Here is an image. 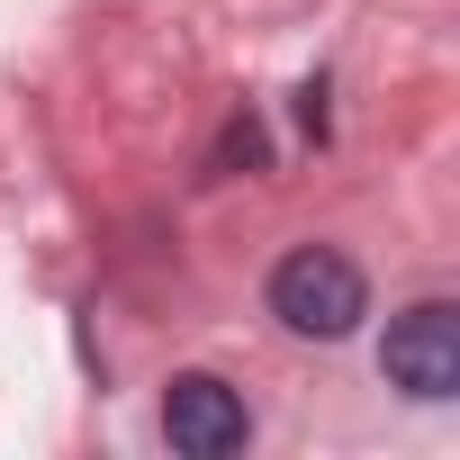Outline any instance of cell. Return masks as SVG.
Segmentation results:
<instances>
[{"instance_id": "cell-1", "label": "cell", "mask_w": 460, "mask_h": 460, "mask_svg": "<svg viewBox=\"0 0 460 460\" xmlns=\"http://www.w3.org/2000/svg\"><path fill=\"white\" fill-rule=\"evenodd\" d=\"M271 316H280L289 334H307V343H334V334H352V325L370 316V280H361L352 253L298 244V253L271 271Z\"/></svg>"}, {"instance_id": "cell-2", "label": "cell", "mask_w": 460, "mask_h": 460, "mask_svg": "<svg viewBox=\"0 0 460 460\" xmlns=\"http://www.w3.org/2000/svg\"><path fill=\"white\" fill-rule=\"evenodd\" d=\"M379 370H388V388H406V397H451V388H460V307H451V298H415V307L388 325Z\"/></svg>"}, {"instance_id": "cell-3", "label": "cell", "mask_w": 460, "mask_h": 460, "mask_svg": "<svg viewBox=\"0 0 460 460\" xmlns=\"http://www.w3.org/2000/svg\"><path fill=\"white\" fill-rule=\"evenodd\" d=\"M163 442L190 451V460H226V451L253 442V415H244V397L226 388L217 370H181L172 397H163Z\"/></svg>"}]
</instances>
